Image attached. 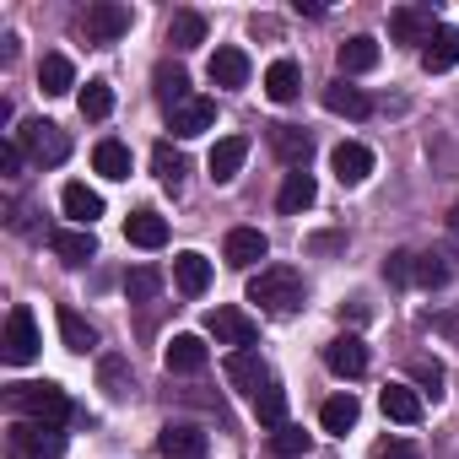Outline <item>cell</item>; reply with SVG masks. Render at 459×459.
Wrapping results in <instances>:
<instances>
[{
	"label": "cell",
	"instance_id": "obj_21",
	"mask_svg": "<svg viewBox=\"0 0 459 459\" xmlns=\"http://www.w3.org/2000/svg\"><path fill=\"white\" fill-rule=\"evenodd\" d=\"M49 244H55V255H60L65 265H87V260L98 255V238H92V227H60V233H55Z\"/></svg>",
	"mask_w": 459,
	"mask_h": 459
},
{
	"label": "cell",
	"instance_id": "obj_30",
	"mask_svg": "<svg viewBox=\"0 0 459 459\" xmlns=\"http://www.w3.org/2000/svg\"><path fill=\"white\" fill-rule=\"evenodd\" d=\"M335 65H341V76H362V71L378 65V44H373V39H346V44L335 49Z\"/></svg>",
	"mask_w": 459,
	"mask_h": 459
},
{
	"label": "cell",
	"instance_id": "obj_2",
	"mask_svg": "<svg viewBox=\"0 0 459 459\" xmlns=\"http://www.w3.org/2000/svg\"><path fill=\"white\" fill-rule=\"evenodd\" d=\"M12 411H22L28 421H49V427L71 421V400L60 384H12Z\"/></svg>",
	"mask_w": 459,
	"mask_h": 459
},
{
	"label": "cell",
	"instance_id": "obj_12",
	"mask_svg": "<svg viewBox=\"0 0 459 459\" xmlns=\"http://www.w3.org/2000/svg\"><path fill=\"white\" fill-rule=\"evenodd\" d=\"M437 28H443V22L432 17V6H400V12H389V33H394V44H427Z\"/></svg>",
	"mask_w": 459,
	"mask_h": 459
},
{
	"label": "cell",
	"instance_id": "obj_15",
	"mask_svg": "<svg viewBox=\"0 0 459 459\" xmlns=\"http://www.w3.org/2000/svg\"><path fill=\"white\" fill-rule=\"evenodd\" d=\"M205 362H211V351H205L200 335H173V341L162 346V368H168V373H200Z\"/></svg>",
	"mask_w": 459,
	"mask_h": 459
},
{
	"label": "cell",
	"instance_id": "obj_11",
	"mask_svg": "<svg viewBox=\"0 0 459 459\" xmlns=\"http://www.w3.org/2000/svg\"><path fill=\"white\" fill-rule=\"evenodd\" d=\"M157 448H162L168 459H205L211 437H205L195 421H168V427L157 432Z\"/></svg>",
	"mask_w": 459,
	"mask_h": 459
},
{
	"label": "cell",
	"instance_id": "obj_5",
	"mask_svg": "<svg viewBox=\"0 0 459 459\" xmlns=\"http://www.w3.org/2000/svg\"><path fill=\"white\" fill-rule=\"evenodd\" d=\"M0 357H6L12 368H28L39 357V325H33V308H12L6 314V335H0Z\"/></svg>",
	"mask_w": 459,
	"mask_h": 459
},
{
	"label": "cell",
	"instance_id": "obj_39",
	"mask_svg": "<svg viewBox=\"0 0 459 459\" xmlns=\"http://www.w3.org/2000/svg\"><path fill=\"white\" fill-rule=\"evenodd\" d=\"M76 103H82V119H108L114 114V87L108 82H87Z\"/></svg>",
	"mask_w": 459,
	"mask_h": 459
},
{
	"label": "cell",
	"instance_id": "obj_41",
	"mask_svg": "<svg viewBox=\"0 0 459 459\" xmlns=\"http://www.w3.org/2000/svg\"><path fill=\"white\" fill-rule=\"evenodd\" d=\"M308 443H314V437H308L298 421H287V427H276V432H271V454H281V459H298V454H308Z\"/></svg>",
	"mask_w": 459,
	"mask_h": 459
},
{
	"label": "cell",
	"instance_id": "obj_43",
	"mask_svg": "<svg viewBox=\"0 0 459 459\" xmlns=\"http://www.w3.org/2000/svg\"><path fill=\"white\" fill-rule=\"evenodd\" d=\"M384 276H389L394 287H405V281H416V255H411V249H394V255L384 260Z\"/></svg>",
	"mask_w": 459,
	"mask_h": 459
},
{
	"label": "cell",
	"instance_id": "obj_45",
	"mask_svg": "<svg viewBox=\"0 0 459 459\" xmlns=\"http://www.w3.org/2000/svg\"><path fill=\"white\" fill-rule=\"evenodd\" d=\"M378 459H421V454H416V443L394 437V443H384V448H378Z\"/></svg>",
	"mask_w": 459,
	"mask_h": 459
},
{
	"label": "cell",
	"instance_id": "obj_13",
	"mask_svg": "<svg viewBox=\"0 0 459 459\" xmlns=\"http://www.w3.org/2000/svg\"><path fill=\"white\" fill-rule=\"evenodd\" d=\"M330 168H335V178H341L346 189H357V184H368V173H373V152H368L362 141H341V146L330 152Z\"/></svg>",
	"mask_w": 459,
	"mask_h": 459
},
{
	"label": "cell",
	"instance_id": "obj_8",
	"mask_svg": "<svg viewBox=\"0 0 459 459\" xmlns=\"http://www.w3.org/2000/svg\"><path fill=\"white\" fill-rule=\"evenodd\" d=\"M265 255H271V238L260 233V227H233L227 244H221V260L233 265V271H255Z\"/></svg>",
	"mask_w": 459,
	"mask_h": 459
},
{
	"label": "cell",
	"instance_id": "obj_33",
	"mask_svg": "<svg viewBox=\"0 0 459 459\" xmlns=\"http://www.w3.org/2000/svg\"><path fill=\"white\" fill-rule=\"evenodd\" d=\"M227 378H233L238 389H249V394H255V389L271 378V368H265L255 351H233V357H227Z\"/></svg>",
	"mask_w": 459,
	"mask_h": 459
},
{
	"label": "cell",
	"instance_id": "obj_9",
	"mask_svg": "<svg viewBox=\"0 0 459 459\" xmlns=\"http://www.w3.org/2000/svg\"><path fill=\"white\" fill-rule=\"evenodd\" d=\"M244 162H249V141L244 135H221L211 146V157H205V173H211V184H233L244 173Z\"/></svg>",
	"mask_w": 459,
	"mask_h": 459
},
{
	"label": "cell",
	"instance_id": "obj_34",
	"mask_svg": "<svg viewBox=\"0 0 459 459\" xmlns=\"http://www.w3.org/2000/svg\"><path fill=\"white\" fill-rule=\"evenodd\" d=\"M168 44H173V49L205 44V17H200V12H173V17H168Z\"/></svg>",
	"mask_w": 459,
	"mask_h": 459
},
{
	"label": "cell",
	"instance_id": "obj_46",
	"mask_svg": "<svg viewBox=\"0 0 459 459\" xmlns=\"http://www.w3.org/2000/svg\"><path fill=\"white\" fill-rule=\"evenodd\" d=\"M341 244H346L341 233H314V238H308V249H314V255H335Z\"/></svg>",
	"mask_w": 459,
	"mask_h": 459
},
{
	"label": "cell",
	"instance_id": "obj_26",
	"mask_svg": "<svg viewBox=\"0 0 459 459\" xmlns=\"http://www.w3.org/2000/svg\"><path fill=\"white\" fill-rule=\"evenodd\" d=\"M319 200V184H314V173L308 168H298V173H287V184H281V195H276V205L287 211V216H298V211H308Z\"/></svg>",
	"mask_w": 459,
	"mask_h": 459
},
{
	"label": "cell",
	"instance_id": "obj_35",
	"mask_svg": "<svg viewBox=\"0 0 459 459\" xmlns=\"http://www.w3.org/2000/svg\"><path fill=\"white\" fill-rule=\"evenodd\" d=\"M92 168L103 178H130V146L125 141H98L92 146Z\"/></svg>",
	"mask_w": 459,
	"mask_h": 459
},
{
	"label": "cell",
	"instance_id": "obj_29",
	"mask_svg": "<svg viewBox=\"0 0 459 459\" xmlns=\"http://www.w3.org/2000/svg\"><path fill=\"white\" fill-rule=\"evenodd\" d=\"M357 416H362L357 394H330V400H325V411H319V427H325V432H335V437H346V432L357 427Z\"/></svg>",
	"mask_w": 459,
	"mask_h": 459
},
{
	"label": "cell",
	"instance_id": "obj_3",
	"mask_svg": "<svg viewBox=\"0 0 459 459\" xmlns=\"http://www.w3.org/2000/svg\"><path fill=\"white\" fill-rule=\"evenodd\" d=\"M65 432L49 421H12L6 427V459H60Z\"/></svg>",
	"mask_w": 459,
	"mask_h": 459
},
{
	"label": "cell",
	"instance_id": "obj_19",
	"mask_svg": "<svg viewBox=\"0 0 459 459\" xmlns=\"http://www.w3.org/2000/svg\"><path fill=\"white\" fill-rule=\"evenodd\" d=\"M125 238H130L135 249H162V244H168V221H162L152 205H141V211H130V221H125Z\"/></svg>",
	"mask_w": 459,
	"mask_h": 459
},
{
	"label": "cell",
	"instance_id": "obj_37",
	"mask_svg": "<svg viewBox=\"0 0 459 459\" xmlns=\"http://www.w3.org/2000/svg\"><path fill=\"white\" fill-rule=\"evenodd\" d=\"M298 87H303V71H298L292 60H276V65L265 71V92H271L276 103H292V98H298Z\"/></svg>",
	"mask_w": 459,
	"mask_h": 459
},
{
	"label": "cell",
	"instance_id": "obj_17",
	"mask_svg": "<svg viewBox=\"0 0 459 459\" xmlns=\"http://www.w3.org/2000/svg\"><path fill=\"white\" fill-rule=\"evenodd\" d=\"M152 92H157V103H162L168 114H178V108L189 103V71H184V65H157V71H152Z\"/></svg>",
	"mask_w": 459,
	"mask_h": 459
},
{
	"label": "cell",
	"instance_id": "obj_4",
	"mask_svg": "<svg viewBox=\"0 0 459 459\" xmlns=\"http://www.w3.org/2000/svg\"><path fill=\"white\" fill-rule=\"evenodd\" d=\"M17 146H22L39 168H60V162L71 157V135H65L55 119H28V125L17 130Z\"/></svg>",
	"mask_w": 459,
	"mask_h": 459
},
{
	"label": "cell",
	"instance_id": "obj_7",
	"mask_svg": "<svg viewBox=\"0 0 459 459\" xmlns=\"http://www.w3.org/2000/svg\"><path fill=\"white\" fill-rule=\"evenodd\" d=\"M205 330L216 335V346H238V351H249L255 335H260V325H255L244 308H211V314H205Z\"/></svg>",
	"mask_w": 459,
	"mask_h": 459
},
{
	"label": "cell",
	"instance_id": "obj_31",
	"mask_svg": "<svg viewBox=\"0 0 459 459\" xmlns=\"http://www.w3.org/2000/svg\"><path fill=\"white\" fill-rule=\"evenodd\" d=\"M39 87H44V98H65V92L76 87V65H71L65 55H44V65H39Z\"/></svg>",
	"mask_w": 459,
	"mask_h": 459
},
{
	"label": "cell",
	"instance_id": "obj_24",
	"mask_svg": "<svg viewBox=\"0 0 459 459\" xmlns=\"http://www.w3.org/2000/svg\"><path fill=\"white\" fill-rule=\"evenodd\" d=\"M205 76H211L216 87H244V82H249V55H244V49H216L211 65H205Z\"/></svg>",
	"mask_w": 459,
	"mask_h": 459
},
{
	"label": "cell",
	"instance_id": "obj_36",
	"mask_svg": "<svg viewBox=\"0 0 459 459\" xmlns=\"http://www.w3.org/2000/svg\"><path fill=\"white\" fill-rule=\"evenodd\" d=\"M55 319H60V341H65V351H92V346H98V330H92L76 308H60Z\"/></svg>",
	"mask_w": 459,
	"mask_h": 459
},
{
	"label": "cell",
	"instance_id": "obj_14",
	"mask_svg": "<svg viewBox=\"0 0 459 459\" xmlns=\"http://www.w3.org/2000/svg\"><path fill=\"white\" fill-rule=\"evenodd\" d=\"M271 152L298 173V168H308V157H314V135L298 130V125H271Z\"/></svg>",
	"mask_w": 459,
	"mask_h": 459
},
{
	"label": "cell",
	"instance_id": "obj_25",
	"mask_svg": "<svg viewBox=\"0 0 459 459\" xmlns=\"http://www.w3.org/2000/svg\"><path fill=\"white\" fill-rule=\"evenodd\" d=\"M152 173H157V184H162V189H173V195H178V189H184V178H189V157H184L178 146H168V141H162V146L152 152Z\"/></svg>",
	"mask_w": 459,
	"mask_h": 459
},
{
	"label": "cell",
	"instance_id": "obj_22",
	"mask_svg": "<svg viewBox=\"0 0 459 459\" xmlns=\"http://www.w3.org/2000/svg\"><path fill=\"white\" fill-rule=\"evenodd\" d=\"M173 281H178V292H184V298H200V292L211 287V260H205V255H195V249H184V255L173 260Z\"/></svg>",
	"mask_w": 459,
	"mask_h": 459
},
{
	"label": "cell",
	"instance_id": "obj_6",
	"mask_svg": "<svg viewBox=\"0 0 459 459\" xmlns=\"http://www.w3.org/2000/svg\"><path fill=\"white\" fill-rule=\"evenodd\" d=\"M130 6H119V0H98V6H87V17H82V28H87V44H114V39H125L130 33Z\"/></svg>",
	"mask_w": 459,
	"mask_h": 459
},
{
	"label": "cell",
	"instance_id": "obj_16",
	"mask_svg": "<svg viewBox=\"0 0 459 459\" xmlns=\"http://www.w3.org/2000/svg\"><path fill=\"white\" fill-rule=\"evenodd\" d=\"M459 65V28H437L427 44H421V71H432V76H443V71H454Z\"/></svg>",
	"mask_w": 459,
	"mask_h": 459
},
{
	"label": "cell",
	"instance_id": "obj_38",
	"mask_svg": "<svg viewBox=\"0 0 459 459\" xmlns=\"http://www.w3.org/2000/svg\"><path fill=\"white\" fill-rule=\"evenodd\" d=\"M157 292H162V271H157V265H135V271L125 276V298H130V303H152Z\"/></svg>",
	"mask_w": 459,
	"mask_h": 459
},
{
	"label": "cell",
	"instance_id": "obj_23",
	"mask_svg": "<svg viewBox=\"0 0 459 459\" xmlns=\"http://www.w3.org/2000/svg\"><path fill=\"white\" fill-rule=\"evenodd\" d=\"M255 416H260V427H287V389H281V378L271 373L260 389H255Z\"/></svg>",
	"mask_w": 459,
	"mask_h": 459
},
{
	"label": "cell",
	"instance_id": "obj_1",
	"mask_svg": "<svg viewBox=\"0 0 459 459\" xmlns=\"http://www.w3.org/2000/svg\"><path fill=\"white\" fill-rule=\"evenodd\" d=\"M249 303H260L265 314H292L303 308V276L292 265H271L249 281Z\"/></svg>",
	"mask_w": 459,
	"mask_h": 459
},
{
	"label": "cell",
	"instance_id": "obj_44",
	"mask_svg": "<svg viewBox=\"0 0 459 459\" xmlns=\"http://www.w3.org/2000/svg\"><path fill=\"white\" fill-rule=\"evenodd\" d=\"M22 157H28V152H22L17 141H6V146H0V173H6V178H22Z\"/></svg>",
	"mask_w": 459,
	"mask_h": 459
},
{
	"label": "cell",
	"instance_id": "obj_40",
	"mask_svg": "<svg viewBox=\"0 0 459 459\" xmlns=\"http://www.w3.org/2000/svg\"><path fill=\"white\" fill-rule=\"evenodd\" d=\"M448 276H454V255H443V249L416 255V281H421V287H443Z\"/></svg>",
	"mask_w": 459,
	"mask_h": 459
},
{
	"label": "cell",
	"instance_id": "obj_47",
	"mask_svg": "<svg viewBox=\"0 0 459 459\" xmlns=\"http://www.w3.org/2000/svg\"><path fill=\"white\" fill-rule=\"evenodd\" d=\"M448 233L459 238V205H448Z\"/></svg>",
	"mask_w": 459,
	"mask_h": 459
},
{
	"label": "cell",
	"instance_id": "obj_42",
	"mask_svg": "<svg viewBox=\"0 0 459 459\" xmlns=\"http://www.w3.org/2000/svg\"><path fill=\"white\" fill-rule=\"evenodd\" d=\"M411 378H416V384H421L432 400L443 394V362H432V357H416V362H411Z\"/></svg>",
	"mask_w": 459,
	"mask_h": 459
},
{
	"label": "cell",
	"instance_id": "obj_18",
	"mask_svg": "<svg viewBox=\"0 0 459 459\" xmlns=\"http://www.w3.org/2000/svg\"><path fill=\"white\" fill-rule=\"evenodd\" d=\"M168 125H173L178 141H195V135H205V130L216 125V103H211V98H189L178 114H168Z\"/></svg>",
	"mask_w": 459,
	"mask_h": 459
},
{
	"label": "cell",
	"instance_id": "obj_10",
	"mask_svg": "<svg viewBox=\"0 0 459 459\" xmlns=\"http://www.w3.org/2000/svg\"><path fill=\"white\" fill-rule=\"evenodd\" d=\"M325 368H330L335 378H362V373H368V341H362V335H335V341L325 346Z\"/></svg>",
	"mask_w": 459,
	"mask_h": 459
},
{
	"label": "cell",
	"instance_id": "obj_32",
	"mask_svg": "<svg viewBox=\"0 0 459 459\" xmlns=\"http://www.w3.org/2000/svg\"><path fill=\"white\" fill-rule=\"evenodd\" d=\"M325 108H330V114H346V119H368V108H373V103H368L357 87H346V76H341V82H330V87H325Z\"/></svg>",
	"mask_w": 459,
	"mask_h": 459
},
{
	"label": "cell",
	"instance_id": "obj_28",
	"mask_svg": "<svg viewBox=\"0 0 459 459\" xmlns=\"http://www.w3.org/2000/svg\"><path fill=\"white\" fill-rule=\"evenodd\" d=\"M378 405H384V416L400 421V427H416V421H421V394L405 389V384H389V389L378 394Z\"/></svg>",
	"mask_w": 459,
	"mask_h": 459
},
{
	"label": "cell",
	"instance_id": "obj_20",
	"mask_svg": "<svg viewBox=\"0 0 459 459\" xmlns=\"http://www.w3.org/2000/svg\"><path fill=\"white\" fill-rule=\"evenodd\" d=\"M98 389H103L108 400H130V389H135V373H130V357H119V351H108V357H98Z\"/></svg>",
	"mask_w": 459,
	"mask_h": 459
},
{
	"label": "cell",
	"instance_id": "obj_27",
	"mask_svg": "<svg viewBox=\"0 0 459 459\" xmlns=\"http://www.w3.org/2000/svg\"><path fill=\"white\" fill-rule=\"evenodd\" d=\"M60 205H65V216H71L76 227H92V221L103 216V195H98V189H87V184H65Z\"/></svg>",
	"mask_w": 459,
	"mask_h": 459
}]
</instances>
